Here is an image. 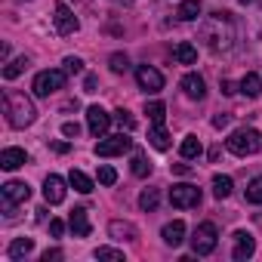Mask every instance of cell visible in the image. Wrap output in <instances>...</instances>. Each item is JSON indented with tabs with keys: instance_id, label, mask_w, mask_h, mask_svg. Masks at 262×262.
Listing matches in <instances>:
<instances>
[{
	"instance_id": "obj_45",
	"label": "cell",
	"mask_w": 262,
	"mask_h": 262,
	"mask_svg": "<svg viewBox=\"0 0 262 262\" xmlns=\"http://www.w3.org/2000/svg\"><path fill=\"white\" fill-rule=\"evenodd\" d=\"M241 4H256V0H241Z\"/></svg>"
},
{
	"instance_id": "obj_40",
	"label": "cell",
	"mask_w": 262,
	"mask_h": 262,
	"mask_svg": "<svg viewBox=\"0 0 262 262\" xmlns=\"http://www.w3.org/2000/svg\"><path fill=\"white\" fill-rule=\"evenodd\" d=\"M40 259H43V262H59V259H62V250H47Z\"/></svg>"
},
{
	"instance_id": "obj_10",
	"label": "cell",
	"mask_w": 262,
	"mask_h": 262,
	"mask_svg": "<svg viewBox=\"0 0 262 262\" xmlns=\"http://www.w3.org/2000/svg\"><path fill=\"white\" fill-rule=\"evenodd\" d=\"M0 198H4V204H25L31 198V188L28 182H7V185H0Z\"/></svg>"
},
{
	"instance_id": "obj_24",
	"label": "cell",
	"mask_w": 262,
	"mask_h": 262,
	"mask_svg": "<svg viewBox=\"0 0 262 262\" xmlns=\"http://www.w3.org/2000/svg\"><path fill=\"white\" fill-rule=\"evenodd\" d=\"M68 185H71L74 191H80V194H90V191H93V179H90L86 173H80V170H71Z\"/></svg>"
},
{
	"instance_id": "obj_4",
	"label": "cell",
	"mask_w": 262,
	"mask_h": 262,
	"mask_svg": "<svg viewBox=\"0 0 262 262\" xmlns=\"http://www.w3.org/2000/svg\"><path fill=\"white\" fill-rule=\"evenodd\" d=\"M216 244H219L216 225H213V222H201V225L194 228V234H191V250H194V256H210V253L216 250Z\"/></svg>"
},
{
	"instance_id": "obj_11",
	"label": "cell",
	"mask_w": 262,
	"mask_h": 262,
	"mask_svg": "<svg viewBox=\"0 0 262 262\" xmlns=\"http://www.w3.org/2000/svg\"><path fill=\"white\" fill-rule=\"evenodd\" d=\"M53 22H56V31H59V34H74V31L80 28V22H77L74 13L68 10V4H56V16H53Z\"/></svg>"
},
{
	"instance_id": "obj_26",
	"label": "cell",
	"mask_w": 262,
	"mask_h": 262,
	"mask_svg": "<svg viewBox=\"0 0 262 262\" xmlns=\"http://www.w3.org/2000/svg\"><path fill=\"white\" fill-rule=\"evenodd\" d=\"M176 16H179L182 22H194V19L201 16V0H182L179 10H176Z\"/></svg>"
},
{
	"instance_id": "obj_2",
	"label": "cell",
	"mask_w": 262,
	"mask_h": 262,
	"mask_svg": "<svg viewBox=\"0 0 262 262\" xmlns=\"http://www.w3.org/2000/svg\"><path fill=\"white\" fill-rule=\"evenodd\" d=\"M4 111H7L10 126H16V129L31 126V123H34V117H37L34 102H31L25 93H16V90H10V93L4 96Z\"/></svg>"
},
{
	"instance_id": "obj_35",
	"label": "cell",
	"mask_w": 262,
	"mask_h": 262,
	"mask_svg": "<svg viewBox=\"0 0 262 262\" xmlns=\"http://www.w3.org/2000/svg\"><path fill=\"white\" fill-rule=\"evenodd\" d=\"M62 65H65L68 74H80V71H83V59H77V56H65Z\"/></svg>"
},
{
	"instance_id": "obj_34",
	"label": "cell",
	"mask_w": 262,
	"mask_h": 262,
	"mask_svg": "<svg viewBox=\"0 0 262 262\" xmlns=\"http://www.w3.org/2000/svg\"><path fill=\"white\" fill-rule=\"evenodd\" d=\"M114 120H117V123L126 129V133H129V129H136V117L129 114L126 108H117V111H114Z\"/></svg>"
},
{
	"instance_id": "obj_22",
	"label": "cell",
	"mask_w": 262,
	"mask_h": 262,
	"mask_svg": "<svg viewBox=\"0 0 262 262\" xmlns=\"http://www.w3.org/2000/svg\"><path fill=\"white\" fill-rule=\"evenodd\" d=\"M31 250H34V237H16V241L10 244L7 256H10V259H25Z\"/></svg>"
},
{
	"instance_id": "obj_36",
	"label": "cell",
	"mask_w": 262,
	"mask_h": 262,
	"mask_svg": "<svg viewBox=\"0 0 262 262\" xmlns=\"http://www.w3.org/2000/svg\"><path fill=\"white\" fill-rule=\"evenodd\" d=\"M99 182H102V185H114V182H117L114 167H99Z\"/></svg>"
},
{
	"instance_id": "obj_13",
	"label": "cell",
	"mask_w": 262,
	"mask_h": 262,
	"mask_svg": "<svg viewBox=\"0 0 262 262\" xmlns=\"http://www.w3.org/2000/svg\"><path fill=\"white\" fill-rule=\"evenodd\" d=\"M65 179L62 176H56V173H50L47 179H43V198H47V204H62L65 201Z\"/></svg>"
},
{
	"instance_id": "obj_7",
	"label": "cell",
	"mask_w": 262,
	"mask_h": 262,
	"mask_svg": "<svg viewBox=\"0 0 262 262\" xmlns=\"http://www.w3.org/2000/svg\"><path fill=\"white\" fill-rule=\"evenodd\" d=\"M129 148H133V139H129V136H123V133L105 136V139L96 145V158H117V155H123V151H129Z\"/></svg>"
},
{
	"instance_id": "obj_28",
	"label": "cell",
	"mask_w": 262,
	"mask_h": 262,
	"mask_svg": "<svg viewBox=\"0 0 262 262\" xmlns=\"http://www.w3.org/2000/svg\"><path fill=\"white\" fill-rule=\"evenodd\" d=\"M28 65H31V59H28V56H19V59L7 62V68H4V77H7V80H16V77H19V74H22Z\"/></svg>"
},
{
	"instance_id": "obj_19",
	"label": "cell",
	"mask_w": 262,
	"mask_h": 262,
	"mask_svg": "<svg viewBox=\"0 0 262 262\" xmlns=\"http://www.w3.org/2000/svg\"><path fill=\"white\" fill-rule=\"evenodd\" d=\"M241 93L247 96V99H259L262 96V77L259 74H244V80H241Z\"/></svg>"
},
{
	"instance_id": "obj_33",
	"label": "cell",
	"mask_w": 262,
	"mask_h": 262,
	"mask_svg": "<svg viewBox=\"0 0 262 262\" xmlns=\"http://www.w3.org/2000/svg\"><path fill=\"white\" fill-rule=\"evenodd\" d=\"M247 204H262V176H256L247 185Z\"/></svg>"
},
{
	"instance_id": "obj_17",
	"label": "cell",
	"mask_w": 262,
	"mask_h": 262,
	"mask_svg": "<svg viewBox=\"0 0 262 262\" xmlns=\"http://www.w3.org/2000/svg\"><path fill=\"white\" fill-rule=\"evenodd\" d=\"M108 234H111L114 241H136V237H139V228H136L133 222H123V219H114V222L108 225Z\"/></svg>"
},
{
	"instance_id": "obj_31",
	"label": "cell",
	"mask_w": 262,
	"mask_h": 262,
	"mask_svg": "<svg viewBox=\"0 0 262 262\" xmlns=\"http://www.w3.org/2000/svg\"><path fill=\"white\" fill-rule=\"evenodd\" d=\"M108 68H111L114 74H126V71H129V59H126L123 53H111V56H108Z\"/></svg>"
},
{
	"instance_id": "obj_20",
	"label": "cell",
	"mask_w": 262,
	"mask_h": 262,
	"mask_svg": "<svg viewBox=\"0 0 262 262\" xmlns=\"http://www.w3.org/2000/svg\"><path fill=\"white\" fill-rule=\"evenodd\" d=\"M148 142H151L158 151H167V148H170V133L164 129V123H161V126L151 123V129H148Z\"/></svg>"
},
{
	"instance_id": "obj_14",
	"label": "cell",
	"mask_w": 262,
	"mask_h": 262,
	"mask_svg": "<svg viewBox=\"0 0 262 262\" xmlns=\"http://www.w3.org/2000/svg\"><path fill=\"white\" fill-rule=\"evenodd\" d=\"M68 225L74 231V237H90L93 225H90V216H86V207H74L71 216H68Z\"/></svg>"
},
{
	"instance_id": "obj_44",
	"label": "cell",
	"mask_w": 262,
	"mask_h": 262,
	"mask_svg": "<svg viewBox=\"0 0 262 262\" xmlns=\"http://www.w3.org/2000/svg\"><path fill=\"white\" fill-rule=\"evenodd\" d=\"M222 93L231 96V93H234V83H231V80H222Z\"/></svg>"
},
{
	"instance_id": "obj_1",
	"label": "cell",
	"mask_w": 262,
	"mask_h": 262,
	"mask_svg": "<svg viewBox=\"0 0 262 262\" xmlns=\"http://www.w3.org/2000/svg\"><path fill=\"white\" fill-rule=\"evenodd\" d=\"M201 40H204L213 53H231V50H234V40H237L234 16L225 13V10L207 16L204 25H201Z\"/></svg>"
},
{
	"instance_id": "obj_37",
	"label": "cell",
	"mask_w": 262,
	"mask_h": 262,
	"mask_svg": "<svg viewBox=\"0 0 262 262\" xmlns=\"http://www.w3.org/2000/svg\"><path fill=\"white\" fill-rule=\"evenodd\" d=\"M62 136H68V139H77V136H80V123H74V120L62 123Z\"/></svg>"
},
{
	"instance_id": "obj_42",
	"label": "cell",
	"mask_w": 262,
	"mask_h": 262,
	"mask_svg": "<svg viewBox=\"0 0 262 262\" xmlns=\"http://www.w3.org/2000/svg\"><path fill=\"white\" fill-rule=\"evenodd\" d=\"M68 148H71V142H53V151H56V155H65Z\"/></svg>"
},
{
	"instance_id": "obj_46",
	"label": "cell",
	"mask_w": 262,
	"mask_h": 262,
	"mask_svg": "<svg viewBox=\"0 0 262 262\" xmlns=\"http://www.w3.org/2000/svg\"><path fill=\"white\" fill-rule=\"evenodd\" d=\"M123 4H133V0H123Z\"/></svg>"
},
{
	"instance_id": "obj_6",
	"label": "cell",
	"mask_w": 262,
	"mask_h": 262,
	"mask_svg": "<svg viewBox=\"0 0 262 262\" xmlns=\"http://www.w3.org/2000/svg\"><path fill=\"white\" fill-rule=\"evenodd\" d=\"M201 201H204V194H201V188H198V185L182 182V185H173V188H170V204H173V207H179V210L201 207Z\"/></svg>"
},
{
	"instance_id": "obj_5",
	"label": "cell",
	"mask_w": 262,
	"mask_h": 262,
	"mask_svg": "<svg viewBox=\"0 0 262 262\" xmlns=\"http://www.w3.org/2000/svg\"><path fill=\"white\" fill-rule=\"evenodd\" d=\"M65 74H68V71H59V68H50V71H40V74L34 77V83H31V90H34V96H40V99H47V96H53V93H59V90L65 86Z\"/></svg>"
},
{
	"instance_id": "obj_41",
	"label": "cell",
	"mask_w": 262,
	"mask_h": 262,
	"mask_svg": "<svg viewBox=\"0 0 262 262\" xmlns=\"http://www.w3.org/2000/svg\"><path fill=\"white\" fill-rule=\"evenodd\" d=\"M83 90H86V93H96V77H93V74H86V80H83Z\"/></svg>"
},
{
	"instance_id": "obj_32",
	"label": "cell",
	"mask_w": 262,
	"mask_h": 262,
	"mask_svg": "<svg viewBox=\"0 0 262 262\" xmlns=\"http://www.w3.org/2000/svg\"><path fill=\"white\" fill-rule=\"evenodd\" d=\"M93 256L99 262H123V250H114V247H99Z\"/></svg>"
},
{
	"instance_id": "obj_38",
	"label": "cell",
	"mask_w": 262,
	"mask_h": 262,
	"mask_svg": "<svg viewBox=\"0 0 262 262\" xmlns=\"http://www.w3.org/2000/svg\"><path fill=\"white\" fill-rule=\"evenodd\" d=\"M50 234L53 237H62L65 234V222L62 219H50Z\"/></svg>"
},
{
	"instance_id": "obj_43",
	"label": "cell",
	"mask_w": 262,
	"mask_h": 262,
	"mask_svg": "<svg viewBox=\"0 0 262 262\" xmlns=\"http://www.w3.org/2000/svg\"><path fill=\"white\" fill-rule=\"evenodd\" d=\"M173 173H179V176H188V173H191V167H188V164H173Z\"/></svg>"
},
{
	"instance_id": "obj_16",
	"label": "cell",
	"mask_w": 262,
	"mask_h": 262,
	"mask_svg": "<svg viewBox=\"0 0 262 262\" xmlns=\"http://www.w3.org/2000/svg\"><path fill=\"white\" fill-rule=\"evenodd\" d=\"M25 164H28V155H25L22 148H4V151H0V167H4L7 173L19 170V167H25Z\"/></svg>"
},
{
	"instance_id": "obj_23",
	"label": "cell",
	"mask_w": 262,
	"mask_h": 262,
	"mask_svg": "<svg viewBox=\"0 0 262 262\" xmlns=\"http://www.w3.org/2000/svg\"><path fill=\"white\" fill-rule=\"evenodd\" d=\"M201 151H204V145H201V139H198V136H185V139H182V145H179V155H182L185 161L201 158Z\"/></svg>"
},
{
	"instance_id": "obj_8",
	"label": "cell",
	"mask_w": 262,
	"mask_h": 262,
	"mask_svg": "<svg viewBox=\"0 0 262 262\" xmlns=\"http://www.w3.org/2000/svg\"><path fill=\"white\" fill-rule=\"evenodd\" d=\"M136 83L145 90V93H161L164 90V74L151 65H139L136 68Z\"/></svg>"
},
{
	"instance_id": "obj_27",
	"label": "cell",
	"mask_w": 262,
	"mask_h": 262,
	"mask_svg": "<svg viewBox=\"0 0 262 262\" xmlns=\"http://www.w3.org/2000/svg\"><path fill=\"white\" fill-rule=\"evenodd\" d=\"M129 170H133V176L145 179V176H151V161H148L142 151H136V155H133V164H129Z\"/></svg>"
},
{
	"instance_id": "obj_39",
	"label": "cell",
	"mask_w": 262,
	"mask_h": 262,
	"mask_svg": "<svg viewBox=\"0 0 262 262\" xmlns=\"http://www.w3.org/2000/svg\"><path fill=\"white\" fill-rule=\"evenodd\" d=\"M228 123H231L228 114H216V117H213V126H216V129H222V126H228Z\"/></svg>"
},
{
	"instance_id": "obj_18",
	"label": "cell",
	"mask_w": 262,
	"mask_h": 262,
	"mask_svg": "<svg viewBox=\"0 0 262 262\" xmlns=\"http://www.w3.org/2000/svg\"><path fill=\"white\" fill-rule=\"evenodd\" d=\"M161 237H164V244H167V247H179V244L185 241V222H182V219L167 222V225H164V231H161Z\"/></svg>"
},
{
	"instance_id": "obj_15",
	"label": "cell",
	"mask_w": 262,
	"mask_h": 262,
	"mask_svg": "<svg viewBox=\"0 0 262 262\" xmlns=\"http://www.w3.org/2000/svg\"><path fill=\"white\" fill-rule=\"evenodd\" d=\"M179 86H182V93H185L188 99H194V102H201V99L207 96V83H204L201 74H185Z\"/></svg>"
},
{
	"instance_id": "obj_3",
	"label": "cell",
	"mask_w": 262,
	"mask_h": 262,
	"mask_svg": "<svg viewBox=\"0 0 262 262\" xmlns=\"http://www.w3.org/2000/svg\"><path fill=\"white\" fill-rule=\"evenodd\" d=\"M225 148L231 155H237V158H247V155H256L262 148V136L253 126H244V129H234V133L225 139Z\"/></svg>"
},
{
	"instance_id": "obj_12",
	"label": "cell",
	"mask_w": 262,
	"mask_h": 262,
	"mask_svg": "<svg viewBox=\"0 0 262 262\" xmlns=\"http://www.w3.org/2000/svg\"><path fill=\"white\" fill-rule=\"evenodd\" d=\"M256 253V241L250 231H234V250H231V259L234 262H244Z\"/></svg>"
},
{
	"instance_id": "obj_9",
	"label": "cell",
	"mask_w": 262,
	"mask_h": 262,
	"mask_svg": "<svg viewBox=\"0 0 262 262\" xmlns=\"http://www.w3.org/2000/svg\"><path fill=\"white\" fill-rule=\"evenodd\" d=\"M86 126H90L93 136H105L108 126H111V114L105 108H99V105H90L86 108Z\"/></svg>"
},
{
	"instance_id": "obj_21",
	"label": "cell",
	"mask_w": 262,
	"mask_h": 262,
	"mask_svg": "<svg viewBox=\"0 0 262 262\" xmlns=\"http://www.w3.org/2000/svg\"><path fill=\"white\" fill-rule=\"evenodd\" d=\"M173 59H176L179 65H194V62H198V50H194L191 43H185V40H182V43H176V47H173Z\"/></svg>"
},
{
	"instance_id": "obj_25",
	"label": "cell",
	"mask_w": 262,
	"mask_h": 262,
	"mask_svg": "<svg viewBox=\"0 0 262 262\" xmlns=\"http://www.w3.org/2000/svg\"><path fill=\"white\" fill-rule=\"evenodd\" d=\"M231 188H234V182H231V176H213V198L216 201H225L228 194H231Z\"/></svg>"
},
{
	"instance_id": "obj_29",
	"label": "cell",
	"mask_w": 262,
	"mask_h": 262,
	"mask_svg": "<svg viewBox=\"0 0 262 262\" xmlns=\"http://www.w3.org/2000/svg\"><path fill=\"white\" fill-rule=\"evenodd\" d=\"M158 204H161V191H158V188H145V191L139 194V207H142L145 213H155Z\"/></svg>"
},
{
	"instance_id": "obj_30",
	"label": "cell",
	"mask_w": 262,
	"mask_h": 262,
	"mask_svg": "<svg viewBox=\"0 0 262 262\" xmlns=\"http://www.w3.org/2000/svg\"><path fill=\"white\" fill-rule=\"evenodd\" d=\"M145 114H148L151 123L161 126V123L167 120V105H164V102H148V105H145Z\"/></svg>"
}]
</instances>
